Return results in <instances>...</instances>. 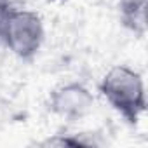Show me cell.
<instances>
[{"instance_id":"6da1fadb","label":"cell","mask_w":148,"mask_h":148,"mask_svg":"<svg viewBox=\"0 0 148 148\" xmlns=\"http://www.w3.org/2000/svg\"><path fill=\"white\" fill-rule=\"evenodd\" d=\"M101 94L108 105L131 124H136L146 110L143 77L131 66L117 64L110 68L101 80Z\"/></svg>"},{"instance_id":"7a4b0ae2","label":"cell","mask_w":148,"mask_h":148,"mask_svg":"<svg viewBox=\"0 0 148 148\" xmlns=\"http://www.w3.org/2000/svg\"><path fill=\"white\" fill-rule=\"evenodd\" d=\"M44 37V23L37 12L12 7L0 40L7 45V49L14 56L21 59H32L40 51Z\"/></svg>"},{"instance_id":"3957f363","label":"cell","mask_w":148,"mask_h":148,"mask_svg":"<svg viewBox=\"0 0 148 148\" xmlns=\"http://www.w3.org/2000/svg\"><path fill=\"white\" fill-rule=\"evenodd\" d=\"M94 96L80 82H66L49 96V110L64 120H80L92 112Z\"/></svg>"},{"instance_id":"277c9868","label":"cell","mask_w":148,"mask_h":148,"mask_svg":"<svg viewBox=\"0 0 148 148\" xmlns=\"http://www.w3.org/2000/svg\"><path fill=\"white\" fill-rule=\"evenodd\" d=\"M11 11H12V5H11L9 0H0V37H2V32H4L5 21H7Z\"/></svg>"},{"instance_id":"5b68a950","label":"cell","mask_w":148,"mask_h":148,"mask_svg":"<svg viewBox=\"0 0 148 148\" xmlns=\"http://www.w3.org/2000/svg\"><path fill=\"white\" fill-rule=\"evenodd\" d=\"M52 2H54V0H52Z\"/></svg>"}]
</instances>
